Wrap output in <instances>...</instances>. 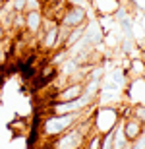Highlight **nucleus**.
<instances>
[{
    "mask_svg": "<svg viewBox=\"0 0 145 149\" xmlns=\"http://www.w3.org/2000/svg\"><path fill=\"white\" fill-rule=\"evenodd\" d=\"M37 2H39V4L43 6V4H46V2H49V0H37Z\"/></svg>",
    "mask_w": 145,
    "mask_h": 149,
    "instance_id": "nucleus-16",
    "label": "nucleus"
},
{
    "mask_svg": "<svg viewBox=\"0 0 145 149\" xmlns=\"http://www.w3.org/2000/svg\"><path fill=\"white\" fill-rule=\"evenodd\" d=\"M101 145V134H97L95 130H91L87 139H85V147L83 149H99Z\"/></svg>",
    "mask_w": 145,
    "mask_h": 149,
    "instance_id": "nucleus-9",
    "label": "nucleus"
},
{
    "mask_svg": "<svg viewBox=\"0 0 145 149\" xmlns=\"http://www.w3.org/2000/svg\"><path fill=\"white\" fill-rule=\"evenodd\" d=\"M85 23H81V25H78V27L68 29V35H66V39H64V45H62L64 49H72L78 41H81V37H83V33H85Z\"/></svg>",
    "mask_w": 145,
    "mask_h": 149,
    "instance_id": "nucleus-7",
    "label": "nucleus"
},
{
    "mask_svg": "<svg viewBox=\"0 0 145 149\" xmlns=\"http://www.w3.org/2000/svg\"><path fill=\"white\" fill-rule=\"evenodd\" d=\"M83 95V81L78 83H68L66 87H62L60 91H56L52 95V99L49 103H66V101H74Z\"/></svg>",
    "mask_w": 145,
    "mask_h": 149,
    "instance_id": "nucleus-4",
    "label": "nucleus"
},
{
    "mask_svg": "<svg viewBox=\"0 0 145 149\" xmlns=\"http://www.w3.org/2000/svg\"><path fill=\"white\" fill-rule=\"evenodd\" d=\"M132 116L145 124V105H134L132 107Z\"/></svg>",
    "mask_w": 145,
    "mask_h": 149,
    "instance_id": "nucleus-10",
    "label": "nucleus"
},
{
    "mask_svg": "<svg viewBox=\"0 0 145 149\" xmlns=\"http://www.w3.org/2000/svg\"><path fill=\"white\" fill-rule=\"evenodd\" d=\"M89 19V16H87V10H85L83 6H76V4H66L64 6V12H62L60 16V25L62 27H78V25H81V23H85Z\"/></svg>",
    "mask_w": 145,
    "mask_h": 149,
    "instance_id": "nucleus-3",
    "label": "nucleus"
},
{
    "mask_svg": "<svg viewBox=\"0 0 145 149\" xmlns=\"http://www.w3.org/2000/svg\"><path fill=\"white\" fill-rule=\"evenodd\" d=\"M130 149H145V132L139 138H135L134 141H130Z\"/></svg>",
    "mask_w": 145,
    "mask_h": 149,
    "instance_id": "nucleus-12",
    "label": "nucleus"
},
{
    "mask_svg": "<svg viewBox=\"0 0 145 149\" xmlns=\"http://www.w3.org/2000/svg\"><path fill=\"white\" fill-rule=\"evenodd\" d=\"M120 124H122V132H124V136H126L128 141H134L135 138H139L141 134L145 132V124L139 122L137 118H134V116H126V118H122Z\"/></svg>",
    "mask_w": 145,
    "mask_h": 149,
    "instance_id": "nucleus-6",
    "label": "nucleus"
},
{
    "mask_svg": "<svg viewBox=\"0 0 145 149\" xmlns=\"http://www.w3.org/2000/svg\"><path fill=\"white\" fill-rule=\"evenodd\" d=\"M95 105L97 103L89 105L83 112H72V114H49V116H45V118L41 120L39 128H37V130H39V138L46 139V141L54 139L56 136H60V134H64L66 130L74 128L81 120L89 118V114H93V111H95Z\"/></svg>",
    "mask_w": 145,
    "mask_h": 149,
    "instance_id": "nucleus-1",
    "label": "nucleus"
},
{
    "mask_svg": "<svg viewBox=\"0 0 145 149\" xmlns=\"http://www.w3.org/2000/svg\"><path fill=\"white\" fill-rule=\"evenodd\" d=\"M31 10H41V4L37 0H25V12H31Z\"/></svg>",
    "mask_w": 145,
    "mask_h": 149,
    "instance_id": "nucleus-13",
    "label": "nucleus"
},
{
    "mask_svg": "<svg viewBox=\"0 0 145 149\" xmlns=\"http://www.w3.org/2000/svg\"><path fill=\"white\" fill-rule=\"evenodd\" d=\"M23 19H25V27H23V35L33 37L39 33L41 25H43V14L41 10H31V12H23Z\"/></svg>",
    "mask_w": 145,
    "mask_h": 149,
    "instance_id": "nucleus-5",
    "label": "nucleus"
},
{
    "mask_svg": "<svg viewBox=\"0 0 145 149\" xmlns=\"http://www.w3.org/2000/svg\"><path fill=\"white\" fill-rule=\"evenodd\" d=\"M4 2H6V0H0V6H2V4H4Z\"/></svg>",
    "mask_w": 145,
    "mask_h": 149,
    "instance_id": "nucleus-17",
    "label": "nucleus"
},
{
    "mask_svg": "<svg viewBox=\"0 0 145 149\" xmlns=\"http://www.w3.org/2000/svg\"><path fill=\"white\" fill-rule=\"evenodd\" d=\"M126 76H128V74H126V70L116 68V70H112V72L106 76V79H108L110 83H114L118 89H122L124 85H126V81H128V79H126Z\"/></svg>",
    "mask_w": 145,
    "mask_h": 149,
    "instance_id": "nucleus-8",
    "label": "nucleus"
},
{
    "mask_svg": "<svg viewBox=\"0 0 145 149\" xmlns=\"http://www.w3.org/2000/svg\"><path fill=\"white\" fill-rule=\"evenodd\" d=\"M93 130L97 134H106L114 130L118 122H120V116H118L116 107H101V109H95L93 111Z\"/></svg>",
    "mask_w": 145,
    "mask_h": 149,
    "instance_id": "nucleus-2",
    "label": "nucleus"
},
{
    "mask_svg": "<svg viewBox=\"0 0 145 149\" xmlns=\"http://www.w3.org/2000/svg\"><path fill=\"white\" fill-rule=\"evenodd\" d=\"M99 149H112V130L101 136V145Z\"/></svg>",
    "mask_w": 145,
    "mask_h": 149,
    "instance_id": "nucleus-11",
    "label": "nucleus"
},
{
    "mask_svg": "<svg viewBox=\"0 0 145 149\" xmlns=\"http://www.w3.org/2000/svg\"><path fill=\"white\" fill-rule=\"evenodd\" d=\"M139 60L145 64V49H143V50H139Z\"/></svg>",
    "mask_w": 145,
    "mask_h": 149,
    "instance_id": "nucleus-15",
    "label": "nucleus"
},
{
    "mask_svg": "<svg viewBox=\"0 0 145 149\" xmlns=\"http://www.w3.org/2000/svg\"><path fill=\"white\" fill-rule=\"evenodd\" d=\"M6 37H8V31H6V29L2 27V25H0V41H4Z\"/></svg>",
    "mask_w": 145,
    "mask_h": 149,
    "instance_id": "nucleus-14",
    "label": "nucleus"
}]
</instances>
